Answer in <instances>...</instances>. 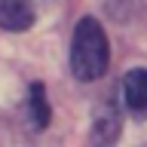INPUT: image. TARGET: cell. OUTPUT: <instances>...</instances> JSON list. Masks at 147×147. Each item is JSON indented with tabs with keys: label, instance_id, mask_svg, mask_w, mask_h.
<instances>
[{
	"label": "cell",
	"instance_id": "6da1fadb",
	"mask_svg": "<svg viewBox=\"0 0 147 147\" xmlns=\"http://www.w3.org/2000/svg\"><path fill=\"white\" fill-rule=\"evenodd\" d=\"M107 34L95 18H80L74 28V40H71V71L77 80L92 83L107 71Z\"/></svg>",
	"mask_w": 147,
	"mask_h": 147
},
{
	"label": "cell",
	"instance_id": "7a4b0ae2",
	"mask_svg": "<svg viewBox=\"0 0 147 147\" xmlns=\"http://www.w3.org/2000/svg\"><path fill=\"white\" fill-rule=\"evenodd\" d=\"M123 101L135 117H147V67H135L123 77Z\"/></svg>",
	"mask_w": 147,
	"mask_h": 147
},
{
	"label": "cell",
	"instance_id": "3957f363",
	"mask_svg": "<svg viewBox=\"0 0 147 147\" xmlns=\"http://www.w3.org/2000/svg\"><path fill=\"white\" fill-rule=\"evenodd\" d=\"M34 25L31 0H0V28L3 31H28Z\"/></svg>",
	"mask_w": 147,
	"mask_h": 147
},
{
	"label": "cell",
	"instance_id": "277c9868",
	"mask_svg": "<svg viewBox=\"0 0 147 147\" xmlns=\"http://www.w3.org/2000/svg\"><path fill=\"white\" fill-rule=\"evenodd\" d=\"M28 119L34 129H46L49 126V101H46V89L43 83H34L28 92Z\"/></svg>",
	"mask_w": 147,
	"mask_h": 147
}]
</instances>
